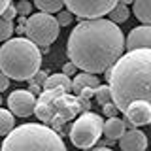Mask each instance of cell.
Segmentation results:
<instances>
[{"instance_id":"ffe728a7","label":"cell","mask_w":151,"mask_h":151,"mask_svg":"<svg viewBox=\"0 0 151 151\" xmlns=\"http://www.w3.org/2000/svg\"><path fill=\"white\" fill-rule=\"evenodd\" d=\"M94 98H96V102L100 104V106L110 104V102H111V94H110L108 85H98V87L94 89Z\"/></svg>"},{"instance_id":"3957f363","label":"cell","mask_w":151,"mask_h":151,"mask_svg":"<svg viewBox=\"0 0 151 151\" xmlns=\"http://www.w3.org/2000/svg\"><path fill=\"white\" fill-rule=\"evenodd\" d=\"M89 108H91V102L81 100L76 94L64 93L60 89H51V91H42L38 94L34 113L44 127L57 132L68 121L76 119L85 111H91Z\"/></svg>"},{"instance_id":"7c38bea8","label":"cell","mask_w":151,"mask_h":151,"mask_svg":"<svg viewBox=\"0 0 151 151\" xmlns=\"http://www.w3.org/2000/svg\"><path fill=\"white\" fill-rule=\"evenodd\" d=\"M119 145H121V151H145L147 136H145V132H142L138 129L125 130V134L119 138Z\"/></svg>"},{"instance_id":"ba28073f","label":"cell","mask_w":151,"mask_h":151,"mask_svg":"<svg viewBox=\"0 0 151 151\" xmlns=\"http://www.w3.org/2000/svg\"><path fill=\"white\" fill-rule=\"evenodd\" d=\"M64 6L72 15L81 17L83 21H93L108 15L115 6V0H66Z\"/></svg>"},{"instance_id":"5b68a950","label":"cell","mask_w":151,"mask_h":151,"mask_svg":"<svg viewBox=\"0 0 151 151\" xmlns=\"http://www.w3.org/2000/svg\"><path fill=\"white\" fill-rule=\"evenodd\" d=\"M0 151H68L59 132L42 123H27L15 127L4 138Z\"/></svg>"},{"instance_id":"484cf974","label":"cell","mask_w":151,"mask_h":151,"mask_svg":"<svg viewBox=\"0 0 151 151\" xmlns=\"http://www.w3.org/2000/svg\"><path fill=\"white\" fill-rule=\"evenodd\" d=\"M102 110H104V113H106L110 119H111V117H117V108L113 106L111 102H110V104H106V106H102Z\"/></svg>"},{"instance_id":"d6986e66","label":"cell","mask_w":151,"mask_h":151,"mask_svg":"<svg viewBox=\"0 0 151 151\" xmlns=\"http://www.w3.org/2000/svg\"><path fill=\"white\" fill-rule=\"evenodd\" d=\"M13 129H15V119H13V115L8 110H2V108H0V136L6 138Z\"/></svg>"},{"instance_id":"9a60e30c","label":"cell","mask_w":151,"mask_h":151,"mask_svg":"<svg viewBox=\"0 0 151 151\" xmlns=\"http://www.w3.org/2000/svg\"><path fill=\"white\" fill-rule=\"evenodd\" d=\"M98 85H100V79H98V76H93V74H76V79L72 81V89L76 93H81L83 89H96Z\"/></svg>"},{"instance_id":"44dd1931","label":"cell","mask_w":151,"mask_h":151,"mask_svg":"<svg viewBox=\"0 0 151 151\" xmlns=\"http://www.w3.org/2000/svg\"><path fill=\"white\" fill-rule=\"evenodd\" d=\"M13 34V23L0 19V42H8Z\"/></svg>"},{"instance_id":"cb8c5ba5","label":"cell","mask_w":151,"mask_h":151,"mask_svg":"<svg viewBox=\"0 0 151 151\" xmlns=\"http://www.w3.org/2000/svg\"><path fill=\"white\" fill-rule=\"evenodd\" d=\"M15 15H17V12H15V4H12V2H9L8 6H6V9L2 12L0 19H4V21H9V23H12L13 19H15Z\"/></svg>"},{"instance_id":"4316f807","label":"cell","mask_w":151,"mask_h":151,"mask_svg":"<svg viewBox=\"0 0 151 151\" xmlns=\"http://www.w3.org/2000/svg\"><path fill=\"white\" fill-rule=\"evenodd\" d=\"M63 74L68 76V78H70V76H76V66H74L72 63H66L64 68H63Z\"/></svg>"},{"instance_id":"1f68e13d","label":"cell","mask_w":151,"mask_h":151,"mask_svg":"<svg viewBox=\"0 0 151 151\" xmlns=\"http://www.w3.org/2000/svg\"><path fill=\"white\" fill-rule=\"evenodd\" d=\"M0 104H2V98H0Z\"/></svg>"},{"instance_id":"7a4b0ae2","label":"cell","mask_w":151,"mask_h":151,"mask_svg":"<svg viewBox=\"0 0 151 151\" xmlns=\"http://www.w3.org/2000/svg\"><path fill=\"white\" fill-rule=\"evenodd\" d=\"M106 74L111 104L117 111H125L132 102L151 100V49L121 55Z\"/></svg>"},{"instance_id":"ac0fdd59","label":"cell","mask_w":151,"mask_h":151,"mask_svg":"<svg viewBox=\"0 0 151 151\" xmlns=\"http://www.w3.org/2000/svg\"><path fill=\"white\" fill-rule=\"evenodd\" d=\"M108 15H110V19H108V21H111L113 25H117V23H125L127 19H129L130 12H129V8H127L125 4L115 2V6H113V9L108 13Z\"/></svg>"},{"instance_id":"52a82bcc","label":"cell","mask_w":151,"mask_h":151,"mask_svg":"<svg viewBox=\"0 0 151 151\" xmlns=\"http://www.w3.org/2000/svg\"><path fill=\"white\" fill-rule=\"evenodd\" d=\"M104 119L94 111H85L70 127V142L78 149H93L102 136Z\"/></svg>"},{"instance_id":"4fadbf2b","label":"cell","mask_w":151,"mask_h":151,"mask_svg":"<svg viewBox=\"0 0 151 151\" xmlns=\"http://www.w3.org/2000/svg\"><path fill=\"white\" fill-rule=\"evenodd\" d=\"M42 91H51V89H60V91L68 93L70 89H72V79L68 78V76H64L63 72L60 74H49L45 79V83L42 85Z\"/></svg>"},{"instance_id":"9c48e42d","label":"cell","mask_w":151,"mask_h":151,"mask_svg":"<svg viewBox=\"0 0 151 151\" xmlns=\"http://www.w3.org/2000/svg\"><path fill=\"white\" fill-rule=\"evenodd\" d=\"M34 106L36 96H32L27 89H15L8 96V111L15 117H30L34 113Z\"/></svg>"},{"instance_id":"277c9868","label":"cell","mask_w":151,"mask_h":151,"mask_svg":"<svg viewBox=\"0 0 151 151\" xmlns=\"http://www.w3.org/2000/svg\"><path fill=\"white\" fill-rule=\"evenodd\" d=\"M42 53L27 38H9L0 45V72L8 79L30 81L40 70Z\"/></svg>"},{"instance_id":"8fae6325","label":"cell","mask_w":151,"mask_h":151,"mask_svg":"<svg viewBox=\"0 0 151 151\" xmlns=\"http://www.w3.org/2000/svg\"><path fill=\"white\" fill-rule=\"evenodd\" d=\"M149 47H151V27L145 25L134 27L125 40V49L129 51H142L149 49Z\"/></svg>"},{"instance_id":"83f0119b","label":"cell","mask_w":151,"mask_h":151,"mask_svg":"<svg viewBox=\"0 0 151 151\" xmlns=\"http://www.w3.org/2000/svg\"><path fill=\"white\" fill-rule=\"evenodd\" d=\"M8 87H9V79L2 72H0V93H2V91H8Z\"/></svg>"},{"instance_id":"f1b7e54d","label":"cell","mask_w":151,"mask_h":151,"mask_svg":"<svg viewBox=\"0 0 151 151\" xmlns=\"http://www.w3.org/2000/svg\"><path fill=\"white\" fill-rule=\"evenodd\" d=\"M27 91L30 93L32 96H34V94H40V93H42V87H40V85H34V83H30V87H28Z\"/></svg>"},{"instance_id":"30bf717a","label":"cell","mask_w":151,"mask_h":151,"mask_svg":"<svg viewBox=\"0 0 151 151\" xmlns=\"http://www.w3.org/2000/svg\"><path fill=\"white\" fill-rule=\"evenodd\" d=\"M125 117H127V123L130 127H145L151 123V104L149 102H132L125 111Z\"/></svg>"},{"instance_id":"603a6c76","label":"cell","mask_w":151,"mask_h":151,"mask_svg":"<svg viewBox=\"0 0 151 151\" xmlns=\"http://www.w3.org/2000/svg\"><path fill=\"white\" fill-rule=\"evenodd\" d=\"M55 21H57V25H59V28H60V27H68L70 23L74 21V15H72L70 12H66V9H60L59 15L55 17Z\"/></svg>"},{"instance_id":"8992f818","label":"cell","mask_w":151,"mask_h":151,"mask_svg":"<svg viewBox=\"0 0 151 151\" xmlns=\"http://www.w3.org/2000/svg\"><path fill=\"white\" fill-rule=\"evenodd\" d=\"M59 25H57L53 15H47V13H30L25 21V34L27 40L32 42L36 47L49 51V45L59 38Z\"/></svg>"},{"instance_id":"7402d4cb","label":"cell","mask_w":151,"mask_h":151,"mask_svg":"<svg viewBox=\"0 0 151 151\" xmlns=\"http://www.w3.org/2000/svg\"><path fill=\"white\" fill-rule=\"evenodd\" d=\"M15 12L19 17H28L32 13V4L28 0H21V2L15 4Z\"/></svg>"},{"instance_id":"d4e9b609","label":"cell","mask_w":151,"mask_h":151,"mask_svg":"<svg viewBox=\"0 0 151 151\" xmlns=\"http://www.w3.org/2000/svg\"><path fill=\"white\" fill-rule=\"evenodd\" d=\"M47 76H49V74H47V72H45V70H38V72H36L34 76H32V79H30V83H34V85H40V87H42V85H44V83H45V79H47Z\"/></svg>"},{"instance_id":"4dcf8cb0","label":"cell","mask_w":151,"mask_h":151,"mask_svg":"<svg viewBox=\"0 0 151 151\" xmlns=\"http://www.w3.org/2000/svg\"><path fill=\"white\" fill-rule=\"evenodd\" d=\"M91 151H111L110 147H102V145H100V147H93Z\"/></svg>"},{"instance_id":"6da1fadb","label":"cell","mask_w":151,"mask_h":151,"mask_svg":"<svg viewBox=\"0 0 151 151\" xmlns=\"http://www.w3.org/2000/svg\"><path fill=\"white\" fill-rule=\"evenodd\" d=\"M125 51V36L108 19L81 21L70 32L66 53L76 70L83 74L108 72Z\"/></svg>"},{"instance_id":"f546056e","label":"cell","mask_w":151,"mask_h":151,"mask_svg":"<svg viewBox=\"0 0 151 151\" xmlns=\"http://www.w3.org/2000/svg\"><path fill=\"white\" fill-rule=\"evenodd\" d=\"M8 0H0V15H2V12H4V9H6V6H8Z\"/></svg>"},{"instance_id":"e0dca14e","label":"cell","mask_w":151,"mask_h":151,"mask_svg":"<svg viewBox=\"0 0 151 151\" xmlns=\"http://www.w3.org/2000/svg\"><path fill=\"white\" fill-rule=\"evenodd\" d=\"M32 6H36L38 9H40V13L51 15V13H59L60 9L64 8V2L63 0H36Z\"/></svg>"},{"instance_id":"5bb4252c","label":"cell","mask_w":151,"mask_h":151,"mask_svg":"<svg viewBox=\"0 0 151 151\" xmlns=\"http://www.w3.org/2000/svg\"><path fill=\"white\" fill-rule=\"evenodd\" d=\"M125 121H121L119 117H111V119H108L106 123L102 125V132L106 134V138L108 140H111V142H115V140H119L123 134H125Z\"/></svg>"},{"instance_id":"2e32d148","label":"cell","mask_w":151,"mask_h":151,"mask_svg":"<svg viewBox=\"0 0 151 151\" xmlns=\"http://www.w3.org/2000/svg\"><path fill=\"white\" fill-rule=\"evenodd\" d=\"M132 12L142 21V25L151 27V2L149 0H136L132 4Z\"/></svg>"}]
</instances>
